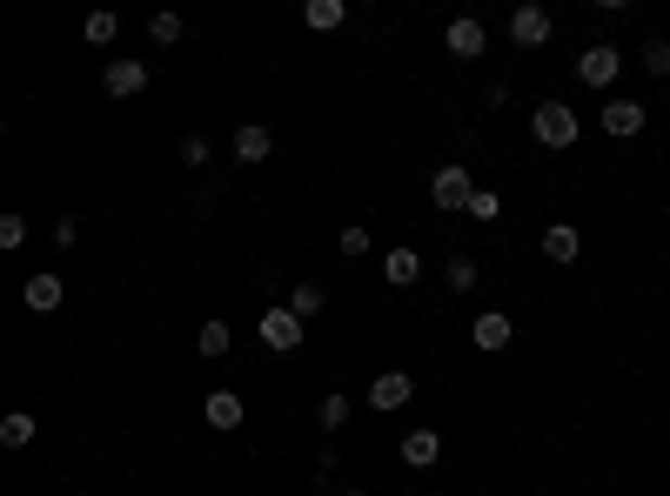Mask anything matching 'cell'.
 <instances>
[{"instance_id": "cb8c5ba5", "label": "cell", "mask_w": 670, "mask_h": 496, "mask_svg": "<svg viewBox=\"0 0 670 496\" xmlns=\"http://www.w3.org/2000/svg\"><path fill=\"white\" fill-rule=\"evenodd\" d=\"M349 416H356V403H349V396H323V409H315V423H323V430H342Z\"/></svg>"}, {"instance_id": "83f0119b", "label": "cell", "mask_w": 670, "mask_h": 496, "mask_svg": "<svg viewBox=\"0 0 670 496\" xmlns=\"http://www.w3.org/2000/svg\"><path fill=\"white\" fill-rule=\"evenodd\" d=\"M181 162H188V168H202V162H208V141H202V135H188V141H181Z\"/></svg>"}, {"instance_id": "4316f807", "label": "cell", "mask_w": 670, "mask_h": 496, "mask_svg": "<svg viewBox=\"0 0 670 496\" xmlns=\"http://www.w3.org/2000/svg\"><path fill=\"white\" fill-rule=\"evenodd\" d=\"M27 242V215H0V249H21Z\"/></svg>"}, {"instance_id": "44dd1931", "label": "cell", "mask_w": 670, "mask_h": 496, "mask_svg": "<svg viewBox=\"0 0 670 496\" xmlns=\"http://www.w3.org/2000/svg\"><path fill=\"white\" fill-rule=\"evenodd\" d=\"M34 430H41V423H34L27 409H14L8 423H0V443H8V449H27V443H34Z\"/></svg>"}, {"instance_id": "7c38bea8", "label": "cell", "mask_w": 670, "mask_h": 496, "mask_svg": "<svg viewBox=\"0 0 670 496\" xmlns=\"http://www.w3.org/2000/svg\"><path fill=\"white\" fill-rule=\"evenodd\" d=\"M443 41H450V54H456V61H477V54L490 48V34H483V21H450Z\"/></svg>"}, {"instance_id": "7a4b0ae2", "label": "cell", "mask_w": 670, "mask_h": 496, "mask_svg": "<svg viewBox=\"0 0 670 496\" xmlns=\"http://www.w3.org/2000/svg\"><path fill=\"white\" fill-rule=\"evenodd\" d=\"M429 202H437L443 215H469V202H477V181H469L463 162H443L437 175H429Z\"/></svg>"}, {"instance_id": "4dcf8cb0", "label": "cell", "mask_w": 670, "mask_h": 496, "mask_svg": "<svg viewBox=\"0 0 670 496\" xmlns=\"http://www.w3.org/2000/svg\"><path fill=\"white\" fill-rule=\"evenodd\" d=\"M342 496H369V489H342Z\"/></svg>"}, {"instance_id": "484cf974", "label": "cell", "mask_w": 670, "mask_h": 496, "mask_svg": "<svg viewBox=\"0 0 670 496\" xmlns=\"http://www.w3.org/2000/svg\"><path fill=\"white\" fill-rule=\"evenodd\" d=\"M503 215V195L496 188H477V202H469V221H496Z\"/></svg>"}, {"instance_id": "6da1fadb", "label": "cell", "mask_w": 670, "mask_h": 496, "mask_svg": "<svg viewBox=\"0 0 670 496\" xmlns=\"http://www.w3.org/2000/svg\"><path fill=\"white\" fill-rule=\"evenodd\" d=\"M530 135H536V148H577V107L570 101H536L530 107Z\"/></svg>"}, {"instance_id": "9c48e42d", "label": "cell", "mask_w": 670, "mask_h": 496, "mask_svg": "<svg viewBox=\"0 0 670 496\" xmlns=\"http://www.w3.org/2000/svg\"><path fill=\"white\" fill-rule=\"evenodd\" d=\"M101 88H108L114 101H135V94L148 88V61H135V54H128V61H108V74H101Z\"/></svg>"}, {"instance_id": "8992f818", "label": "cell", "mask_w": 670, "mask_h": 496, "mask_svg": "<svg viewBox=\"0 0 670 496\" xmlns=\"http://www.w3.org/2000/svg\"><path fill=\"white\" fill-rule=\"evenodd\" d=\"M644 122H650V107H644V101H623V94H617V101H604V135H610V141H637V135H644Z\"/></svg>"}, {"instance_id": "7402d4cb", "label": "cell", "mask_w": 670, "mask_h": 496, "mask_svg": "<svg viewBox=\"0 0 670 496\" xmlns=\"http://www.w3.org/2000/svg\"><path fill=\"white\" fill-rule=\"evenodd\" d=\"M637 61H644L650 81H670V41H644V48H637Z\"/></svg>"}, {"instance_id": "30bf717a", "label": "cell", "mask_w": 670, "mask_h": 496, "mask_svg": "<svg viewBox=\"0 0 670 496\" xmlns=\"http://www.w3.org/2000/svg\"><path fill=\"white\" fill-rule=\"evenodd\" d=\"M61 295H67V289H61V276H54V269L27 276V289H21V302H27L34 316H54V309H61Z\"/></svg>"}, {"instance_id": "e0dca14e", "label": "cell", "mask_w": 670, "mask_h": 496, "mask_svg": "<svg viewBox=\"0 0 670 496\" xmlns=\"http://www.w3.org/2000/svg\"><path fill=\"white\" fill-rule=\"evenodd\" d=\"M302 21H308V34H336V27L349 21V0H308Z\"/></svg>"}, {"instance_id": "d4e9b609", "label": "cell", "mask_w": 670, "mask_h": 496, "mask_svg": "<svg viewBox=\"0 0 670 496\" xmlns=\"http://www.w3.org/2000/svg\"><path fill=\"white\" fill-rule=\"evenodd\" d=\"M228 342H235V335H228V322H202V356H208V363H222V356H228Z\"/></svg>"}, {"instance_id": "d6986e66", "label": "cell", "mask_w": 670, "mask_h": 496, "mask_svg": "<svg viewBox=\"0 0 670 496\" xmlns=\"http://www.w3.org/2000/svg\"><path fill=\"white\" fill-rule=\"evenodd\" d=\"M443 282H450L456 295H469V289L483 282V269H477V262H469V255H450V262H443Z\"/></svg>"}, {"instance_id": "4fadbf2b", "label": "cell", "mask_w": 670, "mask_h": 496, "mask_svg": "<svg viewBox=\"0 0 670 496\" xmlns=\"http://www.w3.org/2000/svg\"><path fill=\"white\" fill-rule=\"evenodd\" d=\"M577 249H583V236H577L570 221H549V228H543V255L557 262V269H570V262H577Z\"/></svg>"}, {"instance_id": "5b68a950", "label": "cell", "mask_w": 670, "mask_h": 496, "mask_svg": "<svg viewBox=\"0 0 670 496\" xmlns=\"http://www.w3.org/2000/svg\"><path fill=\"white\" fill-rule=\"evenodd\" d=\"M549 34H557V21H549V8H536V0H523V8L509 14V41L517 48H543Z\"/></svg>"}, {"instance_id": "ba28073f", "label": "cell", "mask_w": 670, "mask_h": 496, "mask_svg": "<svg viewBox=\"0 0 670 496\" xmlns=\"http://www.w3.org/2000/svg\"><path fill=\"white\" fill-rule=\"evenodd\" d=\"M469 342H477L483 356H496V349H509V342H517V322H509L503 309H483L477 322H469Z\"/></svg>"}, {"instance_id": "8fae6325", "label": "cell", "mask_w": 670, "mask_h": 496, "mask_svg": "<svg viewBox=\"0 0 670 496\" xmlns=\"http://www.w3.org/2000/svg\"><path fill=\"white\" fill-rule=\"evenodd\" d=\"M396 449H403V463H409V470H429V463L443 456V436H437V430H403V443H396Z\"/></svg>"}, {"instance_id": "ac0fdd59", "label": "cell", "mask_w": 670, "mask_h": 496, "mask_svg": "<svg viewBox=\"0 0 670 496\" xmlns=\"http://www.w3.org/2000/svg\"><path fill=\"white\" fill-rule=\"evenodd\" d=\"M114 34H122V14H114V8H101V14L81 21V41H88V48H108Z\"/></svg>"}, {"instance_id": "f1b7e54d", "label": "cell", "mask_w": 670, "mask_h": 496, "mask_svg": "<svg viewBox=\"0 0 670 496\" xmlns=\"http://www.w3.org/2000/svg\"><path fill=\"white\" fill-rule=\"evenodd\" d=\"M342 255H369V228H342Z\"/></svg>"}, {"instance_id": "277c9868", "label": "cell", "mask_w": 670, "mask_h": 496, "mask_svg": "<svg viewBox=\"0 0 670 496\" xmlns=\"http://www.w3.org/2000/svg\"><path fill=\"white\" fill-rule=\"evenodd\" d=\"M617 74H623V48H610V41H597V48H583V54H577V81H583V88H597V94H604Z\"/></svg>"}, {"instance_id": "52a82bcc", "label": "cell", "mask_w": 670, "mask_h": 496, "mask_svg": "<svg viewBox=\"0 0 670 496\" xmlns=\"http://www.w3.org/2000/svg\"><path fill=\"white\" fill-rule=\"evenodd\" d=\"M409 396H416V376H409V369H382L376 383H369V409H382V416L403 409Z\"/></svg>"}, {"instance_id": "ffe728a7", "label": "cell", "mask_w": 670, "mask_h": 496, "mask_svg": "<svg viewBox=\"0 0 670 496\" xmlns=\"http://www.w3.org/2000/svg\"><path fill=\"white\" fill-rule=\"evenodd\" d=\"M323 302H329V295L315 289V282H295V289H289V309H295L302 322H315V316H323Z\"/></svg>"}, {"instance_id": "2e32d148", "label": "cell", "mask_w": 670, "mask_h": 496, "mask_svg": "<svg viewBox=\"0 0 670 496\" xmlns=\"http://www.w3.org/2000/svg\"><path fill=\"white\" fill-rule=\"evenodd\" d=\"M202 416H208V430H242V396H235V390H215V396L202 403Z\"/></svg>"}, {"instance_id": "f546056e", "label": "cell", "mask_w": 670, "mask_h": 496, "mask_svg": "<svg viewBox=\"0 0 670 496\" xmlns=\"http://www.w3.org/2000/svg\"><path fill=\"white\" fill-rule=\"evenodd\" d=\"M54 242H61V249H74V242H81V221L61 215V221H54Z\"/></svg>"}, {"instance_id": "5bb4252c", "label": "cell", "mask_w": 670, "mask_h": 496, "mask_svg": "<svg viewBox=\"0 0 670 496\" xmlns=\"http://www.w3.org/2000/svg\"><path fill=\"white\" fill-rule=\"evenodd\" d=\"M416 276H422V255L416 249H389L382 255V282L389 289H416Z\"/></svg>"}, {"instance_id": "3957f363", "label": "cell", "mask_w": 670, "mask_h": 496, "mask_svg": "<svg viewBox=\"0 0 670 496\" xmlns=\"http://www.w3.org/2000/svg\"><path fill=\"white\" fill-rule=\"evenodd\" d=\"M255 335L268 342L275 356H289V349H302V335H308V322H302V316L289 309V302H282V309H268V316L255 322Z\"/></svg>"}, {"instance_id": "9a60e30c", "label": "cell", "mask_w": 670, "mask_h": 496, "mask_svg": "<svg viewBox=\"0 0 670 496\" xmlns=\"http://www.w3.org/2000/svg\"><path fill=\"white\" fill-rule=\"evenodd\" d=\"M268 155H275V135H268L262 122L235 128V162H249V168H255V162H268Z\"/></svg>"}, {"instance_id": "603a6c76", "label": "cell", "mask_w": 670, "mask_h": 496, "mask_svg": "<svg viewBox=\"0 0 670 496\" xmlns=\"http://www.w3.org/2000/svg\"><path fill=\"white\" fill-rule=\"evenodd\" d=\"M148 41L154 48H175L181 41V14H148Z\"/></svg>"}]
</instances>
